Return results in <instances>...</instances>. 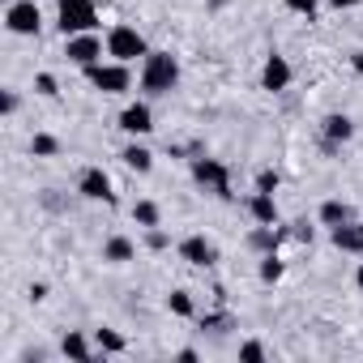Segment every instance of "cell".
Returning a JSON list of instances; mask_svg holds the SVG:
<instances>
[{
    "label": "cell",
    "mask_w": 363,
    "mask_h": 363,
    "mask_svg": "<svg viewBox=\"0 0 363 363\" xmlns=\"http://www.w3.org/2000/svg\"><path fill=\"white\" fill-rule=\"evenodd\" d=\"M291 240H299V244H308V248H312V240H316V227H312L308 218H295V223H291Z\"/></svg>",
    "instance_id": "cell-27"
},
{
    "label": "cell",
    "mask_w": 363,
    "mask_h": 363,
    "mask_svg": "<svg viewBox=\"0 0 363 363\" xmlns=\"http://www.w3.org/2000/svg\"><path fill=\"white\" fill-rule=\"evenodd\" d=\"M359 231H363V223H359Z\"/></svg>",
    "instance_id": "cell-38"
},
{
    "label": "cell",
    "mask_w": 363,
    "mask_h": 363,
    "mask_svg": "<svg viewBox=\"0 0 363 363\" xmlns=\"http://www.w3.org/2000/svg\"><path fill=\"white\" fill-rule=\"evenodd\" d=\"M282 5H286L291 13H299V18H308V22H312V18H316V9H320V0H282Z\"/></svg>",
    "instance_id": "cell-29"
},
{
    "label": "cell",
    "mask_w": 363,
    "mask_h": 363,
    "mask_svg": "<svg viewBox=\"0 0 363 363\" xmlns=\"http://www.w3.org/2000/svg\"><path fill=\"white\" fill-rule=\"evenodd\" d=\"M5 30L18 35V39H39V30H43V9L35 5V0H13V5L5 9Z\"/></svg>",
    "instance_id": "cell-6"
},
{
    "label": "cell",
    "mask_w": 363,
    "mask_h": 363,
    "mask_svg": "<svg viewBox=\"0 0 363 363\" xmlns=\"http://www.w3.org/2000/svg\"><path fill=\"white\" fill-rule=\"evenodd\" d=\"M278 184H282V175H278L274 167H261V171H257V184H252V189H257V193H278Z\"/></svg>",
    "instance_id": "cell-25"
},
{
    "label": "cell",
    "mask_w": 363,
    "mask_h": 363,
    "mask_svg": "<svg viewBox=\"0 0 363 363\" xmlns=\"http://www.w3.org/2000/svg\"><path fill=\"white\" fill-rule=\"evenodd\" d=\"M39 201H43V210H52V214H60V210H65V197H56V189H48Z\"/></svg>",
    "instance_id": "cell-32"
},
{
    "label": "cell",
    "mask_w": 363,
    "mask_h": 363,
    "mask_svg": "<svg viewBox=\"0 0 363 363\" xmlns=\"http://www.w3.org/2000/svg\"><path fill=\"white\" fill-rule=\"evenodd\" d=\"M175 86H179V60L171 52H150L141 60V73H137L141 99H167Z\"/></svg>",
    "instance_id": "cell-1"
},
{
    "label": "cell",
    "mask_w": 363,
    "mask_h": 363,
    "mask_svg": "<svg viewBox=\"0 0 363 363\" xmlns=\"http://www.w3.org/2000/svg\"><path fill=\"white\" fill-rule=\"evenodd\" d=\"M103 261H107V265H128V261H137V244H133L128 235H107Z\"/></svg>",
    "instance_id": "cell-16"
},
{
    "label": "cell",
    "mask_w": 363,
    "mask_h": 363,
    "mask_svg": "<svg viewBox=\"0 0 363 363\" xmlns=\"http://www.w3.org/2000/svg\"><path fill=\"white\" fill-rule=\"evenodd\" d=\"M120 162H124L128 171H137V175H150V171H154V150H150V145H141V141L133 137V141L120 150Z\"/></svg>",
    "instance_id": "cell-14"
},
{
    "label": "cell",
    "mask_w": 363,
    "mask_h": 363,
    "mask_svg": "<svg viewBox=\"0 0 363 363\" xmlns=\"http://www.w3.org/2000/svg\"><path fill=\"white\" fill-rule=\"evenodd\" d=\"M30 154H35V158H56V154H60V137L35 133V137H30Z\"/></svg>",
    "instance_id": "cell-23"
},
{
    "label": "cell",
    "mask_w": 363,
    "mask_h": 363,
    "mask_svg": "<svg viewBox=\"0 0 363 363\" xmlns=\"http://www.w3.org/2000/svg\"><path fill=\"white\" fill-rule=\"evenodd\" d=\"M77 197H86V201H103V206H116L111 175H107L103 167H82V175H77Z\"/></svg>",
    "instance_id": "cell-9"
},
{
    "label": "cell",
    "mask_w": 363,
    "mask_h": 363,
    "mask_svg": "<svg viewBox=\"0 0 363 363\" xmlns=\"http://www.w3.org/2000/svg\"><path fill=\"white\" fill-rule=\"evenodd\" d=\"M107 56L111 60H120V65H133V60H145L150 56V48H145V35L137 30V26H111L107 30Z\"/></svg>",
    "instance_id": "cell-5"
},
{
    "label": "cell",
    "mask_w": 363,
    "mask_h": 363,
    "mask_svg": "<svg viewBox=\"0 0 363 363\" xmlns=\"http://www.w3.org/2000/svg\"><path fill=\"white\" fill-rule=\"evenodd\" d=\"M167 308H171V316H184V320L197 316V299H193V291H184V286L167 295Z\"/></svg>",
    "instance_id": "cell-20"
},
{
    "label": "cell",
    "mask_w": 363,
    "mask_h": 363,
    "mask_svg": "<svg viewBox=\"0 0 363 363\" xmlns=\"http://www.w3.org/2000/svg\"><path fill=\"white\" fill-rule=\"evenodd\" d=\"M291 77H295L291 60H286V56H278V52H269V56H265V65H261V90L282 94V90L291 86Z\"/></svg>",
    "instance_id": "cell-11"
},
{
    "label": "cell",
    "mask_w": 363,
    "mask_h": 363,
    "mask_svg": "<svg viewBox=\"0 0 363 363\" xmlns=\"http://www.w3.org/2000/svg\"><path fill=\"white\" fill-rule=\"evenodd\" d=\"M354 286H359V291H363V265H359V269H354Z\"/></svg>",
    "instance_id": "cell-37"
},
{
    "label": "cell",
    "mask_w": 363,
    "mask_h": 363,
    "mask_svg": "<svg viewBox=\"0 0 363 363\" xmlns=\"http://www.w3.org/2000/svg\"><path fill=\"white\" fill-rule=\"evenodd\" d=\"M65 56H69V65L90 69V65H99V60L107 56V39H99L94 30H86V35H69V39H65Z\"/></svg>",
    "instance_id": "cell-7"
},
{
    "label": "cell",
    "mask_w": 363,
    "mask_h": 363,
    "mask_svg": "<svg viewBox=\"0 0 363 363\" xmlns=\"http://www.w3.org/2000/svg\"><path fill=\"white\" fill-rule=\"evenodd\" d=\"M240 363H265V346L261 342H244L240 346Z\"/></svg>",
    "instance_id": "cell-30"
},
{
    "label": "cell",
    "mask_w": 363,
    "mask_h": 363,
    "mask_svg": "<svg viewBox=\"0 0 363 363\" xmlns=\"http://www.w3.org/2000/svg\"><path fill=\"white\" fill-rule=\"evenodd\" d=\"M189 171H193V184L197 189L214 193L218 201H231V167L227 162H218L210 154H193L189 158Z\"/></svg>",
    "instance_id": "cell-2"
},
{
    "label": "cell",
    "mask_w": 363,
    "mask_h": 363,
    "mask_svg": "<svg viewBox=\"0 0 363 363\" xmlns=\"http://www.w3.org/2000/svg\"><path fill=\"white\" fill-rule=\"evenodd\" d=\"M320 137H325V141H337V145H346V141L354 137V120H350L346 111H329V116L320 120Z\"/></svg>",
    "instance_id": "cell-13"
},
{
    "label": "cell",
    "mask_w": 363,
    "mask_h": 363,
    "mask_svg": "<svg viewBox=\"0 0 363 363\" xmlns=\"http://www.w3.org/2000/svg\"><path fill=\"white\" fill-rule=\"evenodd\" d=\"M86 73V82L99 90V94H128L133 90V69L128 65H120V60H99V65H90V69H82Z\"/></svg>",
    "instance_id": "cell-4"
},
{
    "label": "cell",
    "mask_w": 363,
    "mask_h": 363,
    "mask_svg": "<svg viewBox=\"0 0 363 363\" xmlns=\"http://www.w3.org/2000/svg\"><path fill=\"white\" fill-rule=\"evenodd\" d=\"M282 269H286V265H282V257H278V252H265V257H261V265H257V278H261L265 286H274V282L282 278Z\"/></svg>",
    "instance_id": "cell-22"
},
{
    "label": "cell",
    "mask_w": 363,
    "mask_h": 363,
    "mask_svg": "<svg viewBox=\"0 0 363 363\" xmlns=\"http://www.w3.org/2000/svg\"><path fill=\"white\" fill-rule=\"evenodd\" d=\"M175 252H179V261H189L193 269H214V265H218V244H214V240H206L201 231L184 235V240L175 244Z\"/></svg>",
    "instance_id": "cell-8"
},
{
    "label": "cell",
    "mask_w": 363,
    "mask_h": 363,
    "mask_svg": "<svg viewBox=\"0 0 363 363\" xmlns=\"http://www.w3.org/2000/svg\"><path fill=\"white\" fill-rule=\"evenodd\" d=\"M56 26H60L65 39L99 30V5L94 0H56Z\"/></svg>",
    "instance_id": "cell-3"
},
{
    "label": "cell",
    "mask_w": 363,
    "mask_h": 363,
    "mask_svg": "<svg viewBox=\"0 0 363 363\" xmlns=\"http://www.w3.org/2000/svg\"><path fill=\"white\" fill-rule=\"evenodd\" d=\"M94 346H99V359L103 354H124L128 350V337L120 329H94Z\"/></svg>",
    "instance_id": "cell-19"
},
{
    "label": "cell",
    "mask_w": 363,
    "mask_h": 363,
    "mask_svg": "<svg viewBox=\"0 0 363 363\" xmlns=\"http://www.w3.org/2000/svg\"><path fill=\"white\" fill-rule=\"evenodd\" d=\"M30 299L43 303V299H48V282H30Z\"/></svg>",
    "instance_id": "cell-34"
},
{
    "label": "cell",
    "mask_w": 363,
    "mask_h": 363,
    "mask_svg": "<svg viewBox=\"0 0 363 363\" xmlns=\"http://www.w3.org/2000/svg\"><path fill=\"white\" fill-rule=\"evenodd\" d=\"M60 354L65 359H77V363H86V359H99V346L82 333V329H69L65 337H60Z\"/></svg>",
    "instance_id": "cell-12"
},
{
    "label": "cell",
    "mask_w": 363,
    "mask_h": 363,
    "mask_svg": "<svg viewBox=\"0 0 363 363\" xmlns=\"http://www.w3.org/2000/svg\"><path fill=\"white\" fill-rule=\"evenodd\" d=\"M325 5H329V9H337V13H346V9H359L363 0H325Z\"/></svg>",
    "instance_id": "cell-33"
},
{
    "label": "cell",
    "mask_w": 363,
    "mask_h": 363,
    "mask_svg": "<svg viewBox=\"0 0 363 363\" xmlns=\"http://www.w3.org/2000/svg\"><path fill=\"white\" fill-rule=\"evenodd\" d=\"M350 69H354V73L363 77V52H350Z\"/></svg>",
    "instance_id": "cell-36"
},
{
    "label": "cell",
    "mask_w": 363,
    "mask_h": 363,
    "mask_svg": "<svg viewBox=\"0 0 363 363\" xmlns=\"http://www.w3.org/2000/svg\"><path fill=\"white\" fill-rule=\"evenodd\" d=\"M133 223H137L141 231L162 227V210H158V201H133Z\"/></svg>",
    "instance_id": "cell-21"
},
{
    "label": "cell",
    "mask_w": 363,
    "mask_h": 363,
    "mask_svg": "<svg viewBox=\"0 0 363 363\" xmlns=\"http://www.w3.org/2000/svg\"><path fill=\"white\" fill-rule=\"evenodd\" d=\"M18 107H22V94H18V90H0V111H5V116H18Z\"/></svg>",
    "instance_id": "cell-31"
},
{
    "label": "cell",
    "mask_w": 363,
    "mask_h": 363,
    "mask_svg": "<svg viewBox=\"0 0 363 363\" xmlns=\"http://www.w3.org/2000/svg\"><path fill=\"white\" fill-rule=\"evenodd\" d=\"M35 94H39V99H56V94H60L56 73H35Z\"/></svg>",
    "instance_id": "cell-26"
},
{
    "label": "cell",
    "mask_w": 363,
    "mask_h": 363,
    "mask_svg": "<svg viewBox=\"0 0 363 363\" xmlns=\"http://www.w3.org/2000/svg\"><path fill=\"white\" fill-rule=\"evenodd\" d=\"M145 248H150V252H167V248H171V235H167L162 227H150V231H145Z\"/></svg>",
    "instance_id": "cell-28"
},
{
    "label": "cell",
    "mask_w": 363,
    "mask_h": 363,
    "mask_svg": "<svg viewBox=\"0 0 363 363\" xmlns=\"http://www.w3.org/2000/svg\"><path fill=\"white\" fill-rule=\"evenodd\" d=\"M201 329L227 333V329H235V316H231V312H206V316H201Z\"/></svg>",
    "instance_id": "cell-24"
},
{
    "label": "cell",
    "mask_w": 363,
    "mask_h": 363,
    "mask_svg": "<svg viewBox=\"0 0 363 363\" xmlns=\"http://www.w3.org/2000/svg\"><path fill=\"white\" fill-rule=\"evenodd\" d=\"M175 359H179V363H197V359H201V354H197V350H193V346H184V350H179V354H175Z\"/></svg>",
    "instance_id": "cell-35"
},
{
    "label": "cell",
    "mask_w": 363,
    "mask_h": 363,
    "mask_svg": "<svg viewBox=\"0 0 363 363\" xmlns=\"http://www.w3.org/2000/svg\"><path fill=\"white\" fill-rule=\"evenodd\" d=\"M248 214H252V223L274 227V223H278V201H274V193H257V189H252V197H248Z\"/></svg>",
    "instance_id": "cell-17"
},
{
    "label": "cell",
    "mask_w": 363,
    "mask_h": 363,
    "mask_svg": "<svg viewBox=\"0 0 363 363\" xmlns=\"http://www.w3.org/2000/svg\"><path fill=\"white\" fill-rule=\"evenodd\" d=\"M316 223H320V227H342V223H354V210H350L346 201L329 197V201H320V210H316Z\"/></svg>",
    "instance_id": "cell-18"
},
{
    "label": "cell",
    "mask_w": 363,
    "mask_h": 363,
    "mask_svg": "<svg viewBox=\"0 0 363 363\" xmlns=\"http://www.w3.org/2000/svg\"><path fill=\"white\" fill-rule=\"evenodd\" d=\"M120 133H128V137H150L154 133V107H150V99H133L124 111H120Z\"/></svg>",
    "instance_id": "cell-10"
},
{
    "label": "cell",
    "mask_w": 363,
    "mask_h": 363,
    "mask_svg": "<svg viewBox=\"0 0 363 363\" xmlns=\"http://www.w3.org/2000/svg\"><path fill=\"white\" fill-rule=\"evenodd\" d=\"M329 240L337 252H363V231H359V218L354 223H342V227H329Z\"/></svg>",
    "instance_id": "cell-15"
}]
</instances>
